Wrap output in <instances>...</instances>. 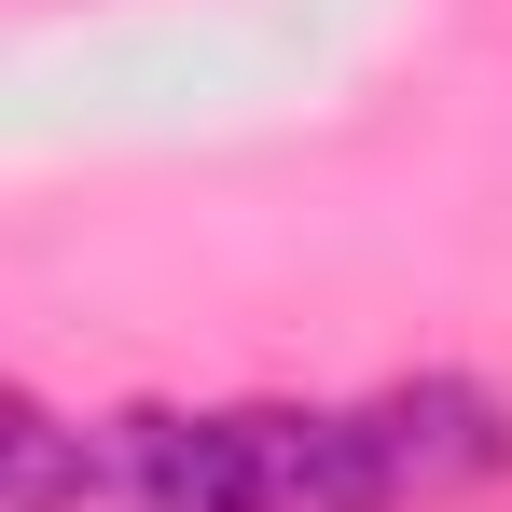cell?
<instances>
[{
	"label": "cell",
	"mask_w": 512,
	"mask_h": 512,
	"mask_svg": "<svg viewBox=\"0 0 512 512\" xmlns=\"http://www.w3.org/2000/svg\"><path fill=\"white\" fill-rule=\"evenodd\" d=\"M236 457H250V512H388L374 499V457H360V416L250 402L236 416Z\"/></svg>",
	"instance_id": "obj_3"
},
{
	"label": "cell",
	"mask_w": 512,
	"mask_h": 512,
	"mask_svg": "<svg viewBox=\"0 0 512 512\" xmlns=\"http://www.w3.org/2000/svg\"><path fill=\"white\" fill-rule=\"evenodd\" d=\"M84 499H97V429L0 374V512H84Z\"/></svg>",
	"instance_id": "obj_4"
},
{
	"label": "cell",
	"mask_w": 512,
	"mask_h": 512,
	"mask_svg": "<svg viewBox=\"0 0 512 512\" xmlns=\"http://www.w3.org/2000/svg\"><path fill=\"white\" fill-rule=\"evenodd\" d=\"M360 457H374V499L429 512V499H485L512 485V402L471 374H416L388 402H360Z\"/></svg>",
	"instance_id": "obj_1"
},
{
	"label": "cell",
	"mask_w": 512,
	"mask_h": 512,
	"mask_svg": "<svg viewBox=\"0 0 512 512\" xmlns=\"http://www.w3.org/2000/svg\"><path fill=\"white\" fill-rule=\"evenodd\" d=\"M97 485L125 512H250V457H236V416H180V402H139L97 443Z\"/></svg>",
	"instance_id": "obj_2"
}]
</instances>
